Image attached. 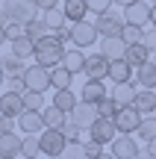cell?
<instances>
[{
	"label": "cell",
	"mask_w": 156,
	"mask_h": 159,
	"mask_svg": "<svg viewBox=\"0 0 156 159\" xmlns=\"http://www.w3.org/2000/svg\"><path fill=\"white\" fill-rule=\"evenodd\" d=\"M33 56H35V65H44V68H56V65H62L65 44H62V41H56V39H53V33H50V35H44V39H38V41H35Z\"/></svg>",
	"instance_id": "obj_1"
},
{
	"label": "cell",
	"mask_w": 156,
	"mask_h": 159,
	"mask_svg": "<svg viewBox=\"0 0 156 159\" xmlns=\"http://www.w3.org/2000/svg\"><path fill=\"white\" fill-rule=\"evenodd\" d=\"M3 12L9 15V21H18V24H29L33 18H38L35 0H3Z\"/></svg>",
	"instance_id": "obj_2"
},
{
	"label": "cell",
	"mask_w": 156,
	"mask_h": 159,
	"mask_svg": "<svg viewBox=\"0 0 156 159\" xmlns=\"http://www.w3.org/2000/svg\"><path fill=\"white\" fill-rule=\"evenodd\" d=\"M21 77H24V89L27 91H41L44 94L47 89H53L50 85V68H44V65H27Z\"/></svg>",
	"instance_id": "obj_3"
},
{
	"label": "cell",
	"mask_w": 156,
	"mask_h": 159,
	"mask_svg": "<svg viewBox=\"0 0 156 159\" xmlns=\"http://www.w3.org/2000/svg\"><path fill=\"white\" fill-rule=\"evenodd\" d=\"M38 148L44 156H62V150L68 148V139H65L62 130H50V127H44V130L38 133Z\"/></svg>",
	"instance_id": "obj_4"
},
{
	"label": "cell",
	"mask_w": 156,
	"mask_h": 159,
	"mask_svg": "<svg viewBox=\"0 0 156 159\" xmlns=\"http://www.w3.org/2000/svg\"><path fill=\"white\" fill-rule=\"evenodd\" d=\"M97 39H100V33H97V27H94V21H77V24H71V41H74V47H80V50L94 47Z\"/></svg>",
	"instance_id": "obj_5"
},
{
	"label": "cell",
	"mask_w": 156,
	"mask_h": 159,
	"mask_svg": "<svg viewBox=\"0 0 156 159\" xmlns=\"http://www.w3.org/2000/svg\"><path fill=\"white\" fill-rule=\"evenodd\" d=\"M124 15H118L115 9H106V12H100L97 18H94V27H97V33H100V39H109V35H121V30H124Z\"/></svg>",
	"instance_id": "obj_6"
},
{
	"label": "cell",
	"mask_w": 156,
	"mask_h": 159,
	"mask_svg": "<svg viewBox=\"0 0 156 159\" xmlns=\"http://www.w3.org/2000/svg\"><path fill=\"white\" fill-rule=\"evenodd\" d=\"M141 118H145V115H141L136 106H121V109L115 112V127H118V133L133 136V133L141 127Z\"/></svg>",
	"instance_id": "obj_7"
},
{
	"label": "cell",
	"mask_w": 156,
	"mask_h": 159,
	"mask_svg": "<svg viewBox=\"0 0 156 159\" xmlns=\"http://www.w3.org/2000/svg\"><path fill=\"white\" fill-rule=\"evenodd\" d=\"M109 153L115 159H139V142H136L133 136H127V133H118L115 142L109 144Z\"/></svg>",
	"instance_id": "obj_8"
},
{
	"label": "cell",
	"mask_w": 156,
	"mask_h": 159,
	"mask_svg": "<svg viewBox=\"0 0 156 159\" xmlns=\"http://www.w3.org/2000/svg\"><path fill=\"white\" fill-rule=\"evenodd\" d=\"M68 118L74 121V124L80 127V130H91V124L100 118V115H97V106H94V103H86V100H80V103H77V106L68 112Z\"/></svg>",
	"instance_id": "obj_9"
},
{
	"label": "cell",
	"mask_w": 156,
	"mask_h": 159,
	"mask_svg": "<svg viewBox=\"0 0 156 159\" xmlns=\"http://www.w3.org/2000/svg\"><path fill=\"white\" fill-rule=\"evenodd\" d=\"M88 136L94 139V142L100 144H112L118 136V127H115V118H97L91 124V130H88Z\"/></svg>",
	"instance_id": "obj_10"
},
{
	"label": "cell",
	"mask_w": 156,
	"mask_h": 159,
	"mask_svg": "<svg viewBox=\"0 0 156 159\" xmlns=\"http://www.w3.org/2000/svg\"><path fill=\"white\" fill-rule=\"evenodd\" d=\"M109 62L112 59H106L103 53H91V56H86V68H82V74L88 80H106L109 77Z\"/></svg>",
	"instance_id": "obj_11"
},
{
	"label": "cell",
	"mask_w": 156,
	"mask_h": 159,
	"mask_svg": "<svg viewBox=\"0 0 156 159\" xmlns=\"http://www.w3.org/2000/svg\"><path fill=\"white\" fill-rule=\"evenodd\" d=\"M124 21L136 24V27H147L150 24V3L147 0H136V3L124 6Z\"/></svg>",
	"instance_id": "obj_12"
},
{
	"label": "cell",
	"mask_w": 156,
	"mask_h": 159,
	"mask_svg": "<svg viewBox=\"0 0 156 159\" xmlns=\"http://www.w3.org/2000/svg\"><path fill=\"white\" fill-rule=\"evenodd\" d=\"M18 130L24 133V136H38L41 130H44V121H41V112H27L24 109L21 115H18Z\"/></svg>",
	"instance_id": "obj_13"
},
{
	"label": "cell",
	"mask_w": 156,
	"mask_h": 159,
	"mask_svg": "<svg viewBox=\"0 0 156 159\" xmlns=\"http://www.w3.org/2000/svg\"><path fill=\"white\" fill-rule=\"evenodd\" d=\"M103 97H109V89L103 85V80H86V85L80 89V100H86V103L97 106Z\"/></svg>",
	"instance_id": "obj_14"
},
{
	"label": "cell",
	"mask_w": 156,
	"mask_h": 159,
	"mask_svg": "<svg viewBox=\"0 0 156 159\" xmlns=\"http://www.w3.org/2000/svg\"><path fill=\"white\" fill-rule=\"evenodd\" d=\"M21 112H24V94H18V91H3V94H0V115L18 118Z\"/></svg>",
	"instance_id": "obj_15"
},
{
	"label": "cell",
	"mask_w": 156,
	"mask_h": 159,
	"mask_svg": "<svg viewBox=\"0 0 156 159\" xmlns=\"http://www.w3.org/2000/svg\"><path fill=\"white\" fill-rule=\"evenodd\" d=\"M133 77H136V68L127 62V59H112V62H109V77H106V80H112L115 85L118 83H130Z\"/></svg>",
	"instance_id": "obj_16"
},
{
	"label": "cell",
	"mask_w": 156,
	"mask_h": 159,
	"mask_svg": "<svg viewBox=\"0 0 156 159\" xmlns=\"http://www.w3.org/2000/svg\"><path fill=\"white\" fill-rule=\"evenodd\" d=\"M136 94H139V83H136V80H130V83H118L115 89H112V100H115L118 106H133Z\"/></svg>",
	"instance_id": "obj_17"
},
{
	"label": "cell",
	"mask_w": 156,
	"mask_h": 159,
	"mask_svg": "<svg viewBox=\"0 0 156 159\" xmlns=\"http://www.w3.org/2000/svg\"><path fill=\"white\" fill-rule=\"evenodd\" d=\"M21 144H24V139L18 136L15 130H9V133H0V156H21Z\"/></svg>",
	"instance_id": "obj_18"
},
{
	"label": "cell",
	"mask_w": 156,
	"mask_h": 159,
	"mask_svg": "<svg viewBox=\"0 0 156 159\" xmlns=\"http://www.w3.org/2000/svg\"><path fill=\"white\" fill-rule=\"evenodd\" d=\"M133 80L139 83V89H156V62H153V59H147L145 65H139Z\"/></svg>",
	"instance_id": "obj_19"
},
{
	"label": "cell",
	"mask_w": 156,
	"mask_h": 159,
	"mask_svg": "<svg viewBox=\"0 0 156 159\" xmlns=\"http://www.w3.org/2000/svg\"><path fill=\"white\" fill-rule=\"evenodd\" d=\"M133 106L139 109L141 115H153V112H156V89H139Z\"/></svg>",
	"instance_id": "obj_20"
},
{
	"label": "cell",
	"mask_w": 156,
	"mask_h": 159,
	"mask_svg": "<svg viewBox=\"0 0 156 159\" xmlns=\"http://www.w3.org/2000/svg\"><path fill=\"white\" fill-rule=\"evenodd\" d=\"M127 44L121 41V35H109V39H100V53L106 59H124Z\"/></svg>",
	"instance_id": "obj_21"
},
{
	"label": "cell",
	"mask_w": 156,
	"mask_h": 159,
	"mask_svg": "<svg viewBox=\"0 0 156 159\" xmlns=\"http://www.w3.org/2000/svg\"><path fill=\"white\" fill-rule=\"evenodd\" d=\"M62 12L71 24H77V21H86L88 6H86V0H62Z\"/></svg>",
	"instance_id": "obj_22"
},
{
	"label": "cell",
	"mask_w": 156,
	"mask_h": 159,
	"mask_svg": "<svg viewBox=\"0 0 156 159\" xmlns=\"http://www.w3.org/2000/svg\"><path fill=\"white\" fill-rule=\"evenodd\" d=\"M62 65L71 71V74H82V68H86V53L80 50V47H71V50H65V56H62Z\"/></svg>",
	"instance_id": "obj_23"
},
{
	"label": "cell",
	"mask_w": 156,
	"mask_h": 159,
	"mask_svg": "<svg viewBox=\"0 0 156 159\" xmlns=\"http://www.w3.org/2000/svg\"><path fill=\"white\" fill-rule=\"evenodd\" d=\"M41 121H44V127H50V130H62V124L68 121V115L50 103V106H44V109H41Z\"/></svg>",
	"instance_id": "obj_24"
},
{
	"label": "cell",
	"mask_w": 156,
	"mask_h": 159,
	"mask_svg": "<svg viewBox=\"0 0 156 159\" xmlns=\"http://www.w3.org/2000/svg\"><path fill=\"white\" fill-rule=\"evenodd\" d=\"M124 59H127L133 68H139V65H145L147 59H150V50L145 47V41H141V44H127V50H124Z\"/></svg>",
	"instance_id": "obj_25"
},
{
	"label": "cell",
	"mask_w": 156,
	"mask_h": 159,
	"mask_svg": "<svg viewBox=\"0 0 156 159\" xmlns=\"http://www.w3.org/2000/svg\"><path fill=\"white\" fill-rule=\"evenodd\" d=\"M77 103H80V100H77V94L71 89H56V94H53V106H56V109H62V112L68 115Z\"/></svg>",
	"instance_id": "obj_26"
},
{
	"label": "cell",
	"mask_w": 156,
	"mask_h": 159,
	"mask_svg": "<svg viewBox=\"0 0 156 159\" xmlns=\"http://www.w3.org/2000/svg\"><path fill=\"white\" fill-rule=\"evenodd\" d=\"M9 44H12V50H9V53H15L18 59H27V56H33V50H35V41L29 39L27 33H24L21 39H12Z\"/></svg>",
	"instance_id": "obj_27"
},
{
	"label": "cell",
	"mask_w": 156,
	"mask_h": 159,
	"mask_svg": "<svg viewBox=\"0 0 156 159\" xmlns=\"http://www.w3.org/2000/svg\"><path fill=\"white\" fill-rule=\"evenodd\" d=\"M71 83H74V74H71L65 65L50 68V85H53V89H71Z\"/></svg>",
	"instance_id": "obj_28"
},
{
	"label": "cell",
	"mask_w": 156,
	"mask_h": 159,
	"mask_svg": "<svg viewBox=\"0 0 156 159\" xmlns=\"http://www.w3.org/2000/svg\"><path fill=\"white\" fill-rule=\"evenodd\" d=\"M0 68H3L6 77H21L24 74V59H18L15 53H6V56H0Z\"/></svg>",
	"instance_id": "obj_29"
},
{
	"label": "cell",
	"mask_w": 156,
	"mask_h": 159,
	"mask_svg": "<svg viewBox=\"0 0 156 159\" xmlns=\"http://www.w3.org/2000/svg\"><path fill=\"white\" fill-rule=\"evenodd\" d=\"M41 21L47 24V30H50V33H56V30L65 27V21H68V18H65L62 9H47V12H41Z\"/></svg>",
	"instance_id": "obj_30"
},
{
	"label": "cell",
	"mask_w": 156,
	"mask_h": 159,
	"mask_svg": "<svg viewBox=\"0 0 156 159\" xmlns=\"http://www.w3.org/2000/svg\"><path fill=\"white\" fill-rule=\"evenodd\" d=\"M145 30H147V27L124 24V30H121V41H124V44H141V41H145Z\"/></svg>",
	"instance_id": "obj_31"
},
{
	"label": "cell",
	"mask_w": 156,
	"mask_h": 159,
	"mask_svg": "<svg viewBox=\"0 0 156 159\" xmlns=\"http://www.w3.org/2000/svg\"><path fill=\"white\" fill-rule=\"evenodd\" d=\"M24 109L27 112H41L44 109V94L41 91H24Z\"/></svg>",
	"instance_id": "obj_32"
},
{
	"label": "cell",
	"mask_w": 156,
	"mask_h": 159,
	"mask_svg": "<svg viewBox=\"0 0 156 159\" xmlns=\"http://www.w3.org/2000/svg\"><path fill=\"white\" fill-rule=\"evenodd\" d=\"M136 133L141 136V142H145V144L153 142V139H156V115H150V118H141V127H139Z\"/></svg>",
	"instance_id": "obj_33"
},
{
	"label": "cell",
	"mask_w": 156,
	"mask_h": 159,
	"mask_svg": "<svg viewBox=\"0 0 156 159\" xmlns=\"http://www.w3.org/2000/svg\"><path fill=\"white\" fill-rule=\"evenodd\" d=\"M27 35L33 41H38V39H44V35H50V30H47V24L41 21V18H33V21L27 24Z\"/></svg>",
	"instance_id": "obj_34"
},
{
	"label": "cell",
	"mask_w": 156,
	"mask_h": 159,
	"mask_svg": "<svg viewBox=\"0 0 156 159\" xmlns=\"http://www.w3.org/2000/svg\"><path fill=\"white\" fill-rule=\"evenodd\" d=\"M118 109H121V106L112 100V94H109V97H103V100L97 103V115H100V118H115Z\"/></svg>",
	"instance_id": "obj_35"
},
{
	"label": "cell",
	"mask_w": 156,
	"mask_h": 159,
	"mask_svg": "<svg viewBox=\"0 0 156 159\" xmlns=\"http://www.w3.org/2000/svg\"><path fill=\"white\" fill-rule=\"evenodd\" d=\"M62 159H88L82 142H68V148L62 150Z\"/></svg>",
	"instance_id": "obj_36"
},
{
	"label": "cell",
	"mask_w": 156,
	"mask_h": 159,
	"mask_svg": "<svg viewBox=\"0 0 156 159\" xmlns=\"http://www.w3.org/2000/svg\"><path fill=\"white\" fill-rule=\"evenodd\" d=\"M21 153H24V156H38V153H41V148H38V136H24Z\"/></svg>",
	"instance_id": "obj_37"
},
{
	"label": "cell",
	"mask_w": 156,
	"mask_h": 159,
	"mask_svg": "<svg viewBox=\"0 0 156 159\" xmlns=\"http://www.w3.org/2000/svg\"><path fill=\"white\" fill-rule=\"evenodd\" d=\"M3 30H6V39L12 41V39H21V35L27 33V24H18V21H9V24H6Z\"/></svg>",
	"instance_id": "obj_38"
},
{
	"label": "cell",
	"mask_w": 156,
	"mask_h": 159,
	"mask_svg": "<svg viewBox=\"0 0 156 159\" xmlns=\"http://www.w3.org/2000/svg\"><path fill=\"white\" fill-rule=\"evenodd\" d=\"M62 133H65V139H68V142H80V136H82V130H80V127H77L71 118L62 124Z\"/></svg>",
	"instance_id": "obj_39"
},
{
	"label": "cell",
	"mask_w": 156,
	"mask_h": 159,
	"mask_svg": "<svg viewBox=\"0 0 156 159\" xmlns=\"http://www.w3.org/2000/svg\"><path fill=\"white\" fill-rule=\"evenodd\" d=\"M82 148H86V156H88V159H94V156H100V153H103V144H100V142H94L91 136L82 142Z\"/></svg>",
	"instance_id": "obj_40"
},
{
	"label": "cell",
	"mask_w": 156,
	"mask_h": 159,
	"mask_svg": "<svg viewBox=\"0 0 156 159\" xmlns=\"http://www.w3.org/2000/svg\"><path fill=\"white\" fill-rule=\"evenodd\" d=\"M112 3H115V0H86V6H88V12H94V15H100V12H106V9H112Z\"/></svg>",
	"instance_id": "obj_41"
},
{
	"label": "cell",
	"mask_w": 156,
	"mask_h": 159,
	"mask_svg": "<svg viewBox=\"0 0 156 159\" xmlns=\"http://www.w3.org/2000/svg\"><path fill=\"white\" fill-rule=\"evenodd\" d=\"M6 91H18V94H24V91H27V89H24V77H6Z\"/></svg>",
	"instance_id": "obj_42"
},
{
	"label": "cell",
	"mask_w": 156,
	"mask_h": 159,
	"mask_svg": "<svg viewBox=\"0 0 156 159\" xmlns=\"http://www.w3.org/2000/svg\"><path fill=\"white\" fill-rule=\"evenodd\" d=\"M145 47L150 50V56H156V27L145 30Z\"/></svg>",
	"instance_id": "obj_43"
},
{
	"label": "cell",
	"mask_w": 156,
	"mask_h": 159,
	"mask_svg": "<svg viewBox=\"0 0 156 159\" xmlns=\"http://www.w3.org/2000/svg\"><path fill=\"white\" fill-rule=\"evenodd\" d=\"M15 124H18L15 118H9V115H0V133H9V130H15Z\"/></svg>",
	"instance_id": "obj_44"
},
{
	"label": "cell",
	"mask_w": 156,
	"mask_h": 159,
	"mask_svg": "<svg viewBox=\"0 0 156 159\" xmlns=\"http://www.w3.org/2000/svg\"><path fill=\"white\" fill-rule=\"evenodd\" d=\"M38 12H47V9H59V0H35Z\"/></svg>",
	"instance_id": "obj_45"
},
{
	"label": "cell",
	"mask_w": 156,
	"mask_h": 159,
	"mask_svg": "<svg viewBox=\"0 0 156 159\" xmlns=\"http://www.w3.org/2000/svg\"><path fill=\"white\" fill-rule=\"evenodd\" d=\"M53 39H56V41H62V44H65V41H71V30H68V27L56 30V33H53Z\"/></svg>",
	"instance_id": "obj_46"
},
{
	"label": "cell",
	"mask_w": 156,
	"mask_h": 159,
	"mask_svg": "<svg viewBox=\"0 0 156 159\" xmlns=\"http://www.w3.org/2000/svg\"><path fill=\"white\" fill-rule=\"evenodd\" d=\"M150 27H156V3L150 6Z\"/></svg>",
	"instance_id": "obj_47"
},
{
	"label": "cell",
	"mask_w": 156,
	"mask_h": 159,
	"mask_svg": "<svg viewBox=\"0 0 156 159\" xmlns=\"http://www.w3.org/2000/svg\"><path fill=\"white\" fill-rule=\"evenodd\" d=\"M94 159H115V156H112V153H106V150H103V153H100V156H94Z\"/></svg>",
	"instance_id": "obj_48"
},
{
	"label": "cell",
	"mask_w": 156,
	"mask_h": 159,
	"mask_svg": "<svg viewBox=\"0 0 156 159\" xmlns=\"http://www.w3.org/2000/svg\"><path fill=\"white\" fill-rule=\"evenodd\" d=\"M3 41H9V39H6V30L0 27V44H3Z\"/></svg>",
	"instance_id": "obj_49"
},
{
	"label": "cell",
	"mask_w": 156,
	"mask_h": 159,
	"mask_svg": "<svg viewBox=\"0 0 156 159\" xmlns=\"http://www.w3.org/2000/svg\"><path fill=\"white\" fill-rule=\"evenodd\" d=\"M118 6H130V3H136V0H115Z\"/></svg>",
	"instance_id": "obj_50"
},
{
	"label": "cell",
	"mask_w": 156,
	"mask_h": 159,
	"mask_svg": "<svg viewBox=\"0 0 156 159\" xmlns=\"http://www.w3.org/2000/svg\"><path fill=\"white\" fill-rule=\"evenodd\" d=\"M6 83V74H3V68H0V85H3Z\"/></svg>",
	"instance_id": "obj_51"
},
{
	"label": "cell",
	"mask_w": 156,
	"mask_h": 159,
	"mask_svg": "<svg viewBox=\"0 0 156 159\" xmlns=\"http://www.w3.org/2000/svg\"><path fill=\"white\" fill-rule=\"evenodd\" d=\"M47 159H62V156H47Z\"/></svg>",
	"instance_id": "obj_52"
},
{
	"label": "cell",
	"mask_w": 156,
	"mask_h": 159,
	"mask_svg": "<svg viewBox=\"0 0 156 159\" xmlns=\"http://www.w3.org/2000/svg\"><path fill=\"white\" fill-rule=\"evenodd\" d=\"M24 159H38V156H24Z\"/></svg>",
	"instance_id": "obj_53"
},
{
	"label": "cell",
	"mask_w": 156,
	"mask_h": 159,
	"mask_svg": "<svg viewBox=\"0 0 156 159\" xmlns=\"http://www.w3.org/2000/svg\"><path fill=\"white\" fill-rule=\"evenodd\" d=\"M147 3H150V6H153V3H156V0H147Z\"/></svg>",
	"instance_id": "obj_54"
},
{
	"label": "cell",
	"mask_w": 156,
	"mask_h": 159,
	"mask_svg": "<svg viewBox=\"0 0 156 159\" xmlns=\"http://www.w3.org/2000/svg\"><path fill=\"white\" fill-rule=\"evenodd\" d=\"M9 159H15V156H9Z\"/></svg>",
	"instance_id": "obj_55"
},
{
	"label": "cell",
	"mask_w": 156,
	"mask_h": 159,
	"mask_svg": "<svg viewBox=\"0 0 156 159\" xmlns=\"http://www.w3.org/2000/svg\"><path fill=\"white\" fill-rule=\"evenodd\" d=\"M153 62H156V56H153Z\"/></svg>",
	"instance_id": "obj_56"
},
{
	"label": "cell",
	"mask_w": 156,
	"mask_h": 159,
	"mask_svg": "<svg viewBox=\"0 0 156 159\" xmlns=\"http://www.w3.org/2000/svg\"><path fill=\"white\" fill-rule=\"evenodd\" d=\"M0 159H6V156H0Z\"/></svg>",
	"instance_id": "obj_57"
},
{
	"label": "cell",
	"mask_w": 156,
	"mask_h": 159,
	"mask_svg": "<svg viewBox=\"0 0 156 159\" xmlns=\"http://www.w3.org/2000/svg\"><path fill=\"white\" fill-rule=\"evenodd\" d=\"M153 115H156V112H153Z\"/></svg>",
	"instance_id": "obj_58"
}]
</instances>
